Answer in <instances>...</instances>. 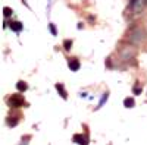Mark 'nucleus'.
Wrapping results in <instances>:
<instances>
[{
	"instance_id": "8",
	"label": "nucleus",
	"mask_w": 147,
	"mask_h": 145,
	"mask_svg": "<svg viewBox=\"0 0 147 145\" xmlns=\"http://www.w3.org/2000/svg\"><path fill=\"white\" fill-rule=\"evenodd\" d=\"M56 90L60 92V95H62V98H66V91H65V88H63L62 84H56Z\"/></svg>"
},
{
	"instance_id": "6",
	"label": "nucleus",
	"mask_w": 147,
	"mask_h": 145,
	"mask_svg": "<svg viewBox=\"0 0 147 145\" xmlns=\"http://www.w3.org/2000/svg\"><path fill=\"white\" fill-rule=\"evenodd\" d=\"M74 142H77L78 145H87V138L85 136H82V135H75L74 136Z\"/></svg>"
},
{
	"instance_id": "10",
	"label": "nucleus",
	"mask_w": 147,
	"mask_h": 145,
	"mask_svg": "<svg viewBox=\"0 0 147 145\" xmlns=\"http://www.w3.org/2000/svg\"><path fill=\"white\" fill-rule=\"evenodd\" d=\"M16 88H18L19 91H22V92H24V91H27V88H28V87H27V84L24 82V81H19V82L16 84Z\"/></svg>"
},
{
	"instance_id": "13",
	"label": "nucleus",
	"mask_w": 147,
	"mask_h": 145,
	"mask_svg": "<svg viewBox=\"0 0 147 145\" xmlns=\"http://www.w3.org/2000/svg\"><path fill=\"white\" fill-rule=\"evenodd\" d=\"M107 97H109V94L106 92V94H103V97H102V100H100V103H99V107H102L105 103H106V100H107Z\"/></svg>"
},
{
	"instance_id": "9",
	"label": "nucleus",
	"mask_w": 147,
	"mask_h": 145,
	"mask_svg": "<svg viewBox=\"0 0 147 145\" xmlns=\"http://www.w3.org/2000/svg\"><path fill=\"white\" fill-rule=\"evenodd\" d=\"M134 104H136V103H134V98H131V97H128V98H125V100H124V106H125V107H128V108H132V107H134Z\"/></svg>"
},
{
	"instance_id": "4",
	"label": "nucleus",
	"mask_w": 147,
	"mask_h": 145,
	"mask_svg": "<svg viewBox=\"0 0 147 145\" xmlns=\"http://www.w3.org/2000/svg\"><path fill=\"white\" fill-rule=\"evenodd\" d=\"M134 54H136V53H134V50H132V48H124V50H122L121 51V59L122 60H131L132 57H134Z\"/></svg>"
},
{
	"instance_id": "7",
	"label": "nucleus",
	"mask_w": 147,
	"mask_h": 145,
	"mask_svg": "<svg viewBox=\"0 0 147 145\" xmlns=\"http://www.w3.org/2000/svg\"><path fill=\"white\" fill-rule=\"evenodd\" d=\"M9 27H10L12 31H15V32L22 31V23H21V22H10V23H9Z\"/></svg>"
},
{
	"instance_id": "12",
	"label": "nucleus",
	"mask_w": 147,
	"mask_h": 145,
	"mask_svg": "<svg viewBox=\"0 0 147 145\" xmlns=\"http://www.w3.org/2000/svg\"><path fill=\"white\" fill-rule=\"evenodd\" d=\"M63 47H65V50H71L72 41H71V40H65V41H63Z\"/></svg>"
},
{
	"instance_id": "2",
	"label": "nucleus",
	"mask_w": 147,
	"mask_h": 145,
	"mask_svg": "<svg viewBox=\"0 0 147 145\" xmlns=\"http://www.w3.org/2000/svg\"><path fill=\"white\" fill-rule=\"evenodd\" d=\"M146 5H147L146 0H136V3L131 6V9H132V12H134L136 15H138L140 12H143V9H144Z\"/></svg>"
},
{
	"instance_id": "15",
	"label": "nucleus",
	"mask_w": 147,
	"mask_h": 145,
	"mask_svg": "<svg viewBox=\"0 0 147 145\" xmlns=\"http://www.w3.org/2000/svg\"><path fill=\"white\" fill-rule=\"evenodd\" d=\"M132 91H134V94H141V88H138V87H134Z\"/></svg>"
},
{
	"instance_id": "14",
	"label": "nucleus",
	"mask_w": 147,
	"mask_h": 145,
	"mask_svg": "<svg viewBox=\"0 0 147 145\" xmlns=\"http://www.w3.org/2000/svg\"><path fill=\"white\" fill-rule=\"evenodd\" d=\"M49 28H50V32H52L53 35H56V34H57V31H56V28H55L53 23H50V25H49Z\"/></svg>"
},
{
	"instance_id": "16",
	"label": "nucleus",
	"mask_w": 147,
	"mask_h": 145,
	"mask_svg": "<svg viewBox=\"0 0 147 145\" xmlns=\"http://www.w3.org/2000/svg\"><path fill=\"white\" fill-rule=\"evenodd\" d=\"M7 125H9V126H15V125H16V120H10V119H9V120H7Z\"/></svg>"
},
{
	"instance_id": "17",
	"label": "nucleus",
	"mask_w": 147,
	"mask_h": 145,
	"mask_svg": "<svg viewBox=\"0 0 147 145\" xmlns=\"http://www.w3.org/2000/svg\"><path fill=\"white\" fill-rule=\"evenodd\" d=\"M146 3H147V0H146Z\"/></svg>"
},
{
	"instance_id": "11",
	"label": "nucleus",
	"mask_w": 147,
	"mask_h": 145,
	"mask_svg": "<svg viewBox=\"0 0 147 145\" xmlns=\"http://www.w3.org/2000/svg\"><path fill=\"white\" fill-rule=\"evenodd\" d=\"M12 13H13V10H12L10 7H3V15H5V18L12 16Z\"/></svg>"
},
{
	"instance_id": "1",
	"label": "nucleus",
	"mask_w": 147,
	"mask_h": 145,
	"mask_svg": "<svg viewBox=\"0 0 147 145\" xmlns=\"http://www.w3.org/2000/svg\"><path fill=\"white\" fill-rule=\"evenodd\" d=\"M144 40H146V32L140 27H136L134 29H131L129 34H128V41L131 44H134V45H140Z\"/></svg>"
},
{
	"instance_id": "5",
	"label": "nucleus",
	"mask_w": 147,
	"mask_h": 145,
	"mask_svg": "<svg viewBox=\"0 0 147 145\" xmlns=\"http://www.w3.org/2000/svg\"><path fill=\"white\" fill-rule=\"evenodd\" d=\"M68 66H69V69L72 70V72H77L78 69H80V62L77 59H71L69 62H68Z\"/></svg>"
},
{
	"instance_id": "3",
	"label": "nucleus",
	"mask_w": 147,
	"mask_h": 145,
	"mask_svg": "<svg viewBox=\"0 0 147 145\" xmlns=\"http://www.w3.org/2000/svg\"><path fill=\"white\" fill-rule=\"evenodd\" d=\"M9 104L12 106V107H21L22 104H24V98L21 95H10V98H9Z\"/></svg>"
}]
</instances>
